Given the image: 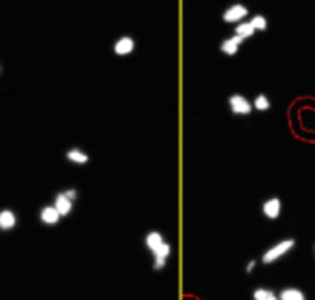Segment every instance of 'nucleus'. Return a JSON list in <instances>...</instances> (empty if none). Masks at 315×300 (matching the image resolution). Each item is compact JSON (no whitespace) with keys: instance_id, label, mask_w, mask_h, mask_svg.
I'll return each mask as SVG.
<instances>
[{"instance_id":"obj_1","label":"nucleus","mask_w":315,"mask_h":300,"mask_svg":"<svg viewBox=\"0 0 315 300\" xmlns=\"http://www.w3.org/2000/svg\"><path fill=\"white\" fill-rule=\"evenodd\" d=\"M78 199H80V190L76 186H67V188H61L59 192L54 193V199H52V204L58 208V212L61 214V217H69L72 215L76 208V203H78Z\"/></svg>"},{"instance_id":"obj_2","label":"nucleus","mask_w":315,"mask_h":300,"mask_svg":"<svg viewBox=\"0 0 315 300\" xmlns=\"http://www.w3.org/2000/svg\"><path fill=\"white\" fill-rule=\"evenodd\" d=\"M293 247H295V239H293V238L282 239V241H278L276 245H273L271 249L265 250L264 256H262V261H264L265 265H269V263L276 261L278 258H282L284 254H287V252H289Z\"/></svg>"},{"instance_id":"obj_3","label":"nucleus","mask_w":315,"mask_h":300,"mask_svg":"<svg viewBox=\"0 0 315 300\" xmlns=\"http://www.w3.org/2000/svg\"><path fill=\"white\" fill-rule=\"evenodd\" d=\"M37 219H39L41 225H45V227H58L59 223H61V214L58 212V208L54 206L52 203L48 204H43L37 212Z\"/></svg>"},{"instance_id":"obj_4","label":"nucleus","mask_w":315,"mask_h":300,"mask_svg":"<svg viewBox=\"0 0 315 300\" xmlns=\"http://www.w3.org/2000/svg\"><path fill=\"white\" fill-rule=\"evenodd\" d=\"M19 227V214L12 206L0 208V232H13Z\"/></svg>"},{"instance_id":"obj_5","label":"nucleus","mask_w":315,"mask_h":300,"mask_svg":"<svg viewBox=\"0 0 315 300\" xmlns=\"http://www.w3.org/2000/svg\"><path fill=\"white\" fill-rule=\"evenodd\" d=\"M65 160L72 166H85V164H89L91 155L87 153L83 147L70 146V147H67V151H65Z\"/></svg>"},{"instance_id":"obj_6","label":"nucleus","mask_w":315,"mask_h":300,"mask_svg":"<svg viewBox=\"0 0 315 300\" xmlns=\"http://www.w3.org/2000/svg\"><path fill=\"white\" fill-rule=\"evenodd\" d=\"M229 107L230 111L238 116H247V114H251L252 111V103L247 100L245 96H241V94H232L229 98Z\"/></svg>"},{"instance_id":"obj_7","label":"nucleus","mask_w":315,"mask_h":300,"mask_svg":"<svg viewBox=\"0 0 315 300\" xmlns=\"http://www.w3.org/2000/svg\"><path fill=\"white\" fill-rule=\"evenodd\" d=\"M170 254H172V245L168 243V241H164V243L153 252V269L155 271H162V269L166 267Z\"/></svg>"},{"instance_id":"obj_8","label":"nucleus","mask_w":315,"mask_h":300,"mask_svg":"<svg viewBox=\"0 0 315 300\" xmlns=\"http://www.w3.org/2000/svg\"><path fill=\"white\" fill-rule=\"evenodd\" d=\"M133 50H135V39H133L131 35H122L113 45V52L120 57L129 56V54H133Z\"/></svg>"},{"instance_id":"obj_9","label":"nucleus","mask_w":315,"mask_h":300,"mask_svg":"<svg viewBox=\"0 0 315 300\" xmlns=\"http://www.w3.org/2000/svg\"><path fill=\"white\" fill-rule=\"evenodd\" d=\"M247 13L249 12H247V8L243 4H232L230 8L225 10L221 19H223L225 23H241L247 17Z\"/></svg>"},{"instance_id":"obj_10","label":"nucleus","mask_w":315,"mask_h":300,"mask_svg":"<svg viewBox=\"0 0 315 300\" xmlns=\"http://www.w3.org/2000/svg\"><path fill=\"white\" fill-rule=\"evenodd\" d=\"M280 210H282V203L278 197H271L262 204V212H264V215L267 219H276L280 215Z\"/></svg>"},{"instance_id":"obj_11","label":"nucleus","mask_w":315,"mask_h":300,"mask_svg":"<svg viewBox=\"0 0 315 300\" xmlns=\"http://www.w3.org/2000/svg\"><path fill=\"white\" fill-rule=\"evenodd\" d=\"M164 241H166V239H164V236H162L159 230H149V232L144 236V245H146V249H148L151 254H153L155 250L159 249Z\"/></svg>"},{"instance_id":"obj_12","label":"nucleus","mask_w":315,"mask_h":300,"mask_svg":"<svg viewBox=\"0 0 315 300\" xmlns=\"http://www.w3.org/2000/svg\"><path fill=\"white\" fill-rule=\"evenodd\" d=\"M241 43H243V39H241V37H238V35H234V37L225 39L223 43L219 45V50L223 52L225 56H234L236 52H238V48H240Z\"/></svg>"},{"instance_id":"obj_13","label":"nucleus","mask_w":315,"mask_h":300,"mask_svg":"<svg viewBox=\"0 0 315 300\" xmlns=\"http://www.w3.org/2000/svg\"><path fill=\"white\" fill-rule=\"evenodd\" d=\"M278 298L280 300H306V294L297 287H286L280 291Z\"/></svg>"},{"instance_id":"obj_14","label":"nucleus","mask_w":315,"mask_h":300,"mask_svg":"<svg viewBox=\"0 0 315 300\" xmlns=\"http://www.w3.org/2000/svg\"><path fill=\"white\" fill-rule=\"evenodd\" d=\"M252 300H280L278 298V294H275L273 291L265 287H258L254 289V293H252Z\"/></svg>"},{"instance_id":"obj_15","label":"nucleus","mask_w":315,"mask_h":300,"mask_svg":"<svg viewBox=\"0 0 315 300\" xmlns=\"http://www.w3.org/2000/svg\"><path fill=\"white\" fill-rule=\"evenodd\" d=\"M234 34L238 35V37H241V39H249V37L254 35V28H252L251 23H241L236 26Z\"/></svg>"},{"instance_id":"obj_16","label":"nucleus","mask_w":315,"mask_h":300,"mask_svg":"<svg viewBox=\"0 0 315 300\" xmlns=\"http://www.w3.org/2000/svg\"><path fill=\"white\" fill-rule=\"evenodd\" d=\"M252 107L256 109V111H267V109L271 107L269 98L265 96V94H258V96L254 98V102H252Z\"/></svg>"},{"instance_id":"obj_17","label":"nucleus","mask_w":315,"mask_h":300,"mask_svg":"<svg viewBox=\"0 0 315 300\" xmlns=\"http://www.w3.org/2000/svg\"><path fill=\"white\" fill-rule=\"evenodd\" d=\"M251 24H252V28H254V32H264V30L267 28V19H265L264 15H256V17H252Z\"/></svg>"},{"instance_id":"obj_18","label":"nucleus","mask_w":315,"mask_h":300,"mask_svg":"<svg viewBox=\"0 0 315 300\" xmlns=\"http://www.w3.org/2000/svg\"><path fill=\"white\" fill-rule=\"evenodd\" d=\"M254 265H256V260H251V261H249V263H247L245 271H247V272H252V269H254Z\"/></svg>"},{"instance_id":"obj_19","label":"nucleus","mask_w":315,"mask_h":300,"mask_svg":"<svg viewBox=\"0 0 315 300\" xmlns=\"http://www.w3.org/2000/svg\"><path fill=\"white\" fill-rule=\"evenodd\" d=\"M0 72H2V67H0Z\"/></svg>"}]
</instances>
